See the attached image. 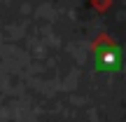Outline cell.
Returning <instances> with one entry per match:
<instances>
[{"mask_svg":"<svg viewBox=\"0 0 126 122\" xmlns=\"http://www.w3.org/2000/svg\"><path fill=\"white\" fill-rule=\"evenodd\" d=\"M114 63H117V52H114V49H110V47H105L103 52L98 49V66H103V68H112Z\"/></svg>","mask_w":126,"mask_h":122,"instance_id":"obj_1","label":"cell"}]
</instances>
